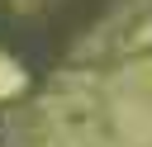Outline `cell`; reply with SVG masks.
Instances as JSON below:
<instances>
[{"mask_svg":"<svg viewBox=\"0 0 152 147\" xmlns=\"http://www.w3.org/2000/svg\"><path fill=\"white\" fill-rule=\"evenodd\" d=\"M152 38V0H0V57L24 81L109 66Z\"/></svg>","mask_w":152,"mask_h":147,"instance_id":"obj_2","label":"cell"},{"mask_svg":"<svg viewBox=\"0 0 152 147\" xmlns=\"http://www.w3.org/2000/svg\"><path fill=\"white\" fill-rule=\"evenodd\" d=\"M0 147H152V38L109 66L0 95Z\"/></svg>","mask_w":152,"mask_h":147,"instance_id":"obj_1","label":"cell"}]
</instances>
